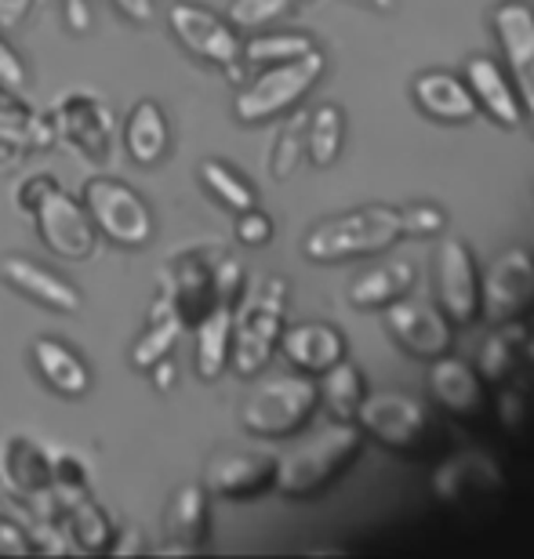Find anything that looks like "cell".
Returning a JSON list of instances; mask_svg holds the SVG:
<instances>
[{"instance_id":"cell-49","label":"cell","mask_w":534,"mask_h":559,"mask_svg":"<svg viewBox=\"0 0 534 559\" xmlns=\"http://www.w3.org/2000/svg\"><path fill=\"white\" fill-rule=\"evenodd\" d=\"M146 374H150V382L161 389V393H168V389L175 385V360L168 356V360H161L157 367H150Z\"/></svg>"},{"instance_id":"cell-39","label":"cell","mask_w":534,"mask_h":559,"mask_svg":"<svg viewBox=\"0 0 534 559\" xmlns=\"http://www.w3.org/2000/svg\"><path fill=\"white\" fill-rule=\"evenodd\" d=\"M292 4L295 0H233L226 19L237 29H262L281 19L284 11H292Z\"/></svg>"},{"instance_id":"cell-13","label":"cell","mask_w":534,"mask_h":559,"mask_svg":"<svg viewBox=\"0 0 534 559\" xmlns=\"http://www.w3.org/2000/svg\"><path fill=\"white\" fill-rule=\"evenodd\" d=\"M440 309L454 328H473L480 320V270L465 240H443L437 251Z\"/></svg>"},{"instance_id":"cell-46","label":"cell","mask_w":534,"mask_h":559,"mask_svg":"<svg viewBox=\"0 0 534 559\" xmlns=\"http://www.w3.org/2000/svg\"><path fill=\"white\" fill-rule=\"evenodd\" d=\"M62 15H66V26H70V33H87L92 29V8L84 4V0H62Z\"/></svg>"},{"instance_id":"cell-1","label":"cell","mask_w":534,"mask_h":559,"mask_svg":"<svg viewBox=\"0 0 534 559\" xmlns=\"http://www.w3.org/2000/svg\"><path fill=\"white\" fill-rule=\"evenodd\" d=\"M364 432L353 421H331L320 432L306 436L292 451L276 457V490L292 501H313L342 479V473L360 457Z\"/></svg>"},{"instance_id":"cell-12","label":"cell","mask_w":534,"mask_h":559,"mask_svg":"<svg viewBox=\"0 0 534 559\" xmlns=\"http://www.w3.org/2000/svg\"><path fill=\"white\" fill-rule=\"evenodd\" d=\"M51 128L55 139L73 145L84 160H92L95 167H103L114 153V117H109L106 103H98L95 95L70 92L51 106Z\"/></svg>"},{"instance_id":"cell-31","label":"cell","mask_w":534,"mask_h":559,"mask_svg":"<svg viewBox=\"0 0 534 559\" xmlns=\"http://www.w3.org/2000/svg\"><path fill=\"white\" fill-rule=\"evenodd\" d=\"M411 284H415V265L411 262H389L378 270H367L364 276L353 280L349 301L356 309H385L396 298H404Z\"/></svg>"},{"instance_id":"cell-34","label":"cell","mask_w":534,"mask_h":559,"mask_svg":"<svg viewBox=\"0 0 534 559\" xmlns=\"http://www.w3.org/2000/svg\"><path fill=\"white\" fill-rule=\"evenodd\" d=\"M524 338L520 323H502L487 334V342L480 345V360H476V374L484 378V385H506L517 374L520 349L517 342Z\"/></svg>"},{"instance_id":"cell-4","label":"cell","mask_w":534,"mask_h":559,"mask_svg":"<svg viewBox=\"0 0 534 559\" xmlns=\"http://www.w3.org/2000/svg\"><path fill=\"white\" fill-rule=\"evenodd\" d=\"M404 233V215L393 207H360L349 215L324 218L309 229L302 243L306 259L320 265H335L349 259H367V254L389 251Z\"/></svg>"},{"instance_id":"cell-26","label":"cell","mask_w":534,"mask_h":559,"mask_svg":"<svg viewBox=\"0 0 534 559\" xmlns=\"http://www.w3.org/2000/svg\"><path fill=\"white\" fill-rule=\"evenodd\" d=\"M182 331H186V323H182V317H178L171 295L161 287V295H157V301H153V309H150L146 331H142L135 338V345H131V367L146 374L150 367L168 360V356L175 353L178 338H182Z\"/></svg>"},{"instance_id":"cell-7","label":"cell","mask_w":534,"mask_h":559,"mask_svg":"<svg viewBox=\"0 0 534 559\" xmlns=\"http://www.w3.org/2000/svg\"><path fill=\"white\" fill-rule=\"evenodd\" d=\"M81 204L95 233L117 248H146L153 240V211L135 186L109 175H92L81 186Z\"/></svg>"},{"instance_id":"cell-48","label":"cell","mask_w":534,"mask_h":559,"mask_svg":"<svg viewBox=\"0 0 534 559\" xmlns=\"http://www.w3.org/2000/svg\"><path fill=\"white\" fill-rule=\"evenodd\" d=\"M139 549H142L139 531H135V527H128V531H117V534H114V545H109V552H106V556H131V552H139Z\"/></svg>"},{"instance_id":"cell-20","label":"cell","mask_w":534,"mask_h":559,"mask_svg":"<svg viewBox=\"0 0 534 559\" xmlns=\"http://www.w3.org/2000/svg\"><path fill=\"white\" fill-rule=\"evenodd\" d=\"M207 487L204 484H182L168 498V509H164V556H193L204 549L207 531H211V501H207Z\"/></svg>"},{"instance_id":"cell-47","label":"cell","mask_w":534,"mask_h":559,"mask_svg":"<svg viewBox=\"0 0 534 559\" xmlns=\"http://www.w3.org/2000/svg\"><path fill=\"white\" fill-rule=\"evenodd\" d=\"M33 11V0H0V29H15Z\"/></svg>"},{"instance_id":"cell-25","label":"cell","mask_w":534,"mask_h":559,"mask_svg":"<svg viewBox=\"0 0 534 559\" xmlns=\"http://www.w3.org/2000/svg\"><path fill=\"white\" fill-rule=\"evenodd\" d=\"M168 145H171V128L161 103L139 98L124 117V153L139 167H153L168 156Z\"/></svg>"},{"instance_id":"cell-27","label":"cell","mask_w":534,"mask_h":559,"mask_svg":"<svg viewBox=\"0 0 534 559\" xmlns=\"http://www.w3.org/2000/svg\"><path fill=\"white\" fill-rule=\"evenodd\" d=\"M502 487V468L491 454H480V451H465V454H454L448 462L440 465L437 479H432V490H437L440 501H462L465 490H498Z\"/></svg>"},{"instance_id":"cell-5","label":"cell","mask_w":534,"mask_h":559,"mask_svg":"<svg viewBox=\"0 0 534 559\" xmlns=\"http://www.w3.org/2000/svg\"><path fill=\"white\" fill-rule=\"evenodd\" d=\"M320 404L317 382L309 374H281L254 385V393L244 400L240 425L259 440H292L302 432Z\"/></svg>"},{"instance_id":"cell-40","label":"cell","mask_w":534,"mask_h":559,"mask_svg":"<svg viewBox=\"0 0 534 559\" xmlns=\"http://www.w3.org/2000/svg\"><path fill=\"white\" fill-rule=\"evenodd\" d=\"M302 153H306V135H302V128H298V124H287V128L281 131V139H276V145H273V160H270V175L276 178V182H284V178L295 171L298 160H302Z\"/></svg>"},{"instance_id":"cell-6","label":"cell","mask_w":534,"mask_h":559,"mask_svg":"<svg viewBox=\"0 0 534 559\" xmlns=\"http://www.w3.org/2000/svg\"><path fill=\"white\" fill-rule=\"evenodd\" d=\"M356 425L396 454H429L440 443V429L426 404L407 393H367L356 407Z\"/></svg>"},{"instance_id":"cell-52","label":"cell","mask_w":534,"mask_h":559,"mask_svg":"<svg viewBox=\"0 0 534 559\" xmlns=\"http://www.w3.org/2000/svg\"><path fill=\"white\" fill-rule=\"evenodd\" d=\"M378 4H385V0H378Z\"/></svg>"},{"instance_id":"cell-30","label":"cell","mask_w":534,"mask_h":559,"mask_svg":"<svg viewBox=\"0 0 534 559\" xmlns=\"http://www.w3.org/2000/svg\"><path fill=\"white\" fill-rule=\"evenodd\" d=\"M0 135H8L11 142H19L22 150H33V153H44L59 142L55 139L51 120L37 114L19 92H8V87H0Z\"/></svg>"},{"instance_id":"cell-14","label":"cell","mask_w":534,"mask_h":559,"mask_svg":"<svg viewBox=\"0 0 534 559\" xmlns=\"http://www.w3.org/2000/svg\"><path fill=\"white\" fill-rule=\"evenodd\" d=\"M495 29L502 40L509 73H513L520 109L534 128V8L524 0H506L495 8Z\"/></svg>"},{"instance_id":"cell-21","label":"cell","mask_w":534,"mask_h":559,"mask_svg":"<svg viewBox=\"0 0 534 559\" xmlns=\"http://www.w3.org/2000/svg\"><path fill=\"white\" fill-rule=\"evenodd\" d=\"M33 367L37 374L44 378V385L51 393H59L66 400H81L92 393V367L84 364V356L70 349L66 342L59 338H37L33 342Z\"/></svg>"},{"instance_id":"cell-36","label":"cell","mask_w":534,"mask_h":559,"mask_svg":"<svg viewBox=\"0 0 534 559\" xmlns=\"http://www.w3.org/2000/svg\"><path fill=\"white\" fill-rule=\"evenodd\" d=\"M339 150H342V109L320 106L306 131V156L317 167H331L339 160Z\"/></svg>"},{"instance_id":"cell-24","label":"cell","mask_w":534,"mask_h":559,"mask_svg":"<svg viewBox=\"0 0 534 559\" xmlns=\"http://www.w3.org/2000/svg\"><path fill=\"white\" fill-rule=\"evenodd\" d=\"M415 103L426 117L440 120V124H465L476 117V98L470 92V84L459 81L451 73H422L415 81Z\"/></svg>"},{"instance_id":"cell-2","label":"cell","mask_w":534,"mask_h":559,"mask_svg":"<svg viewBox=\"0 0 534 559\" xmlns=\"http://www.w3.org/2000/svg\"><path fill=\"white\" fill-rule=\"evenodd\" d=\"M19 207L33 218L40 243L62 262H87L98 248V233L84 204L59 186L55 175H29L19 186Z\"/></svg>"},{"instance_id":"cell-19","label":"cell","mask_w":534,"mask_h":559,"mask_svg":"<svg viewBox=\"0 0 534 559\" xmlns=\"http://www.w3.org/2000/svg\"><path fill=\"white\" fill-rule=\"evenodd\" d=\"M429 393L437 400L440 411H448L459 421H480L487 411V389L484 378L476 374V367H470L459 356H437L429 360Z\"/></svg>"},{"instance_id":"cell-3","label":"cell","mask_w":534,"mask_h":559,"mask_svg":"<svg viewBox=\"0 0 534 559\" xmlns=\"http://www.w3.org/2000/svg\"><path fill=\"white\" fill-rule=\"evenodd\" d=\"M284 309H287V280L270 276L262 280L251 295H240L233 306V349L229 367L237 378L251 382L273 360L276 345L284 334Z\"/></svg>"},{"instance_id":"cell-15","label":"cell","mask_w":534,"mask_h":559,"mask_svg":"<svg viewBox=\"0 0 534 559\" xmlns=\"http://www.w3.org/2000/svg\"><path fill=\"white\" fill-rule=\"evenodd\" d=\"M0 280L22 295L26 301L40 309L62 312V317H73V312L84 309V295L73 280H66L62 273H55L51 265L33 262L29 254H4L0 259Z\"/></svg>"},{"instance_id":"cell-43","label":"cell","mask_w":534,"mask_h":559,"mask_svg":"<svg viewBox=\"0 0 534 559\" xmlns=\"http://www.w3.org/2000/svg\"><path fill=\"white\" fill-rule=\"evenodd\" d=\"M0 556H33L29 527L8 512H0Z\"/></svg>"},{"instance_id":"cell-35","label":"cell","mask_w":534,"mask_h":559,"mask_svg":"<svg viewBox=\"0 0 534 559\" xmlns=\"http://www.w3.org/2000/svg\"><path fill=\"white\" fill-rule=\"evenodd\" d=\"M317 44L306 33H262L251 37L248 44H240V62L248 66H276V62H292L298 55H309Z\"/></svg>"},{"instance_id":"cell-22","label":"cell","mask_w":534,"mask_h":559,"mask_svg":"<svg viewBox=\"0 0 534 559\" xmlns=\"http://www.w3.org/2000/svg\"><path fill=\"white\" fill-rule=\"evenodd\" d=\"M281 353L302 374H324L346 356V338L331 323H298L281 334Z\"/></svg>"},{"instance_id":"cell-9","label":"cell","mask_w":534,"mask_h":559,"mask_svg":"<svg viewBox=\"0 0 534 559\" xmlns=\"http://www.w3.org/2000/svg\"><path fill=\"white\" fill-rule=\"evenodd\" d=\"M534 312V251L506 248L487 265L480 284V317L491 328L524 323Z\"/></svg>"},{"instance_id":"cell-32","label":"cell","mask_w":534,"mask_h":559,"mask_svg":"<svg viewBox=\"0 0 534 559\" xmlns=\"http://www.w3.org/2000/svg\"><path fill=\"white\" fill-rule=\"evenodd\" d=\"M317 393H320L324 407L339 421H353L356 418V407H360V400L367 396V385H364L360 367L349 364L346 356H342L335 367H328V371H324V378H320V385H317Z\"/></svg>"},{"instance_id":"cell-51","label":"cell","mask_w":534,"mask_h":559,"mask_svg":"<svg viewBox=\"0 0 534 559\" xmlns=\"http://www.w3.org/2000/svg\"><path fill=\"white\" fill-rule=\"evenodd\" d=\"M527 360H531V364H534V338H531V342H527Z\"/></svg>"},{"instance_id":"cell-17","label":"cell","mask_w":534,"mask_h":559,"mask_svg":"<svg viewBox=\"0 0 534 559\" xmlns=\"http://www.w3.org/2000/svg\"><path fill=\"white\" fill-rule=\"evenodd\" d=\"M215 259H218V251L193 248L164 265V290L171 295L186 328H193V323L215 306Z\"/></svg>"},{"instance_id":"cell-11","label":"cell","mask_w":534,"mask_h":559,"mask_svg":"<svg viewBox=\"0 0 534 559\" xmlns=\"http://www.w3.org/2000/svg\"><path fill=\"white\" fill-rule=\"evenodd\" d=\"M0 479L26 501L33 520H62L59 501L51 495V451H44L40 443L11 436L0 447Z\"/></svg>"},{"instance_id":"cell-23","label":"cell","mask_w":534,"mask_h":559,"mask_svg":"<svg viewBox=\"0 0 534 559\" xmlns=\"http://www.w3.org/2000/svg\"><path fill=\"white\" fill-rule=\"evenodd\" d=\"M197 334V378L200 382H218L229 371V349H233V301H215L204 317L193 323Z\"/></svg>"},{"instance_id":"cell-29","label":"cell","mask_w":534,"mask_h":559,"mask_svg":"<svg viewBox=\"0 0 534 559\" xmlns=\"http://www.w3.org/2000/svg\"><path fill=\"white\" fill-rule=\"evenodd\" d=\"M62 531L70 534L76 552L106 556L109 545H114L117 523L109 520V512L98 506L92 495H84V498H76L62 509Z\"/></svg>"},{"instance_id":"cell-28","label":"cell","mask_w":534,"mask_h":559,"mask_svg":"<svg viewBox=\"0 0 534 559\" xmlns=\"http://www.w3.org/2000/svg\"><path fill=\"white\" fill-rule=\"evenodd\" d=\"M465 84H470L476 106H484V114H491L502 128H517L524 120V109H520L513 84L506 81V73L491 59H484V55L470 59V66H465Z\"/></svg>"},{"instance_id":"cell-37","label":"cell","mask_w":534,"mask_h":559,"mask_svg":"<svg viewBox=\"0 0 534 559\" xmlns=\"http://www.w3.org/2000/svg\"><path fill=\"white\" fill-rule=\"evenodd\" d=\"M51 495L59 501V509H66L70 501L92 495V476L87 465L70 451H51Z\"/></svg>"},{"instance_id":"cell-50","label":"cell","mask_w":534,"mask_h":559,"mask_svg":"<svg viewBox=\"0 0 534 559\" xmlns=\"http://www.w3.org/2000/svg\"><path fill=\"white\" fill-rule=\"evenodd\" d=\"M22 145L19 142H11L8 135H0V167H15L19 160H22Z\"/></svg>"},{"instance_id":"cell-8","label":"cell","mask_w":534,"mask_h":559,"mask_svg":"<svg viewBox=\"0 0 534 559\" xmlns=\"http://www.w3.org/2000/svg\"><path fill=\"white\" fill-rule=\"evenodd\" d=\"M320 73H324V55L317 48L309 55H298L292 62H276L237 95L233 114H237L240 124H270V120L292 114L313 92Z\"/></svg>"},{"instance_id":"cell-10","label":"cell","mask_w":534,"mask_h":559,"mask_svg":"<svg viewBox=\"0 0 534 559\" xmlns=\"http://www.w3.org/2000/svg\"><path fill=\"white\" fill-rule=\"evenodd\" d=\"M168 26L189 55H197V59L211 66H222V70H229V76H240L237 66L244 40L229 19L200 4H189V0H178V4L168 8Z\"/></svg>"},{"instance_id":"cell-44","label":"cell","mask_w":534,"mask_h":559,"mask_svg":"<svg viewBox=\"0 0 534 559\" xmlns=\"http://www.w3.org/2000/svg\"><path fill=\"white\" fill-rule=\"evenodd\" d=\"M400 215H404L407 237H432V233L443 229V215L437 207H407V211H400Z\"/></svg>"},{"instance_id":"cell-18","label":"cell","mask_w":534,"mask_h":559,"mask_svg":"<svg viewBox=\"0 0 534 559\" xmlns=\"http://www.w3.org/2000/svg\"><path fill=\"white\" fill-rule=\"evenodd\" d=\"M385 309H389L385 312L389 331H393V338L404 345L411 356H418V360H437V356H448L454 349L451 320L432 306L396 298L393 306H385Z\"/></svg>"},{"instance_id":"cell-38","label":"cell","mask_w":534,"mask_h":559,"mask_svg":"<svg viewBox=\"0 0 534 559\" xmlns=\"http://www.w3.org/2000/svg\"><path fill=\"white\" fill-rule=\"evenodd\" d=\"M498 415H502V429L513 440H527L534 432V393L527 389V382L506 389L502 400H498Z\"/></svg>"},{"instance_id":"cell-42","label":"cell","mask_w":534,"mask_h":559,"mask_svg":"<svg viewBox=\"0 0 534 559\" xmlns=\"http://www.w3.org/2000/svg\"><path fill=\"white\" fill-rule=\"evenodd\" d=\"M0 87H8V92H19V95L29 87L26 62H22V55L4 40V33H0Z\"/></svg>"},{"instance_id":"cell-45","label":"cell","mask_w":534,"mask_h":559,"mask_svg":"<svg viewBox=\"0 0 534 559\" xmlns=\"http://www.w3.org/2000/svg\"><path fill=\"white\" fill-rule=\"evenodd\" d=\"M109 4L128 22H135V26H153V22H157V4H153V0H109Z\"/></svg>"},{"instance_id":"cell-16","label":"cell","mask_w":534,"mask_h":559,"mask_svg":"<svg viewBox=\"0 0 534 559\" xmlns=\"http://www.w3.org/2000/svg\"><path fill=\"white\" fill-rule=\"evenodd\" d=\"M276 484V454L270 451H222L211 457L204 487L226 501L262 498Z\"/></svg>"},{"instance_id":"cell-33","label":"cell","mask_w":534,"mask_h":559,"mask_svg":"<svg viewBox=\"0 0 534 559\" xmlns=\"http://www.w3.org/2000/svg\"><path fill=\"white\" fill-rule=\"evenodd\" d=\"M197 175H200V186H204L226 211H237L240 215V211L259 207V193H254V186L237 171V167H229L226 160H215V156H211V160H200Z\"/></svg>"},{"instance_id":"cell-41","label":"cell","mask_w":534,"mask_h":559,"mask_svg":"<svg viewBox=\"0 0 534 559\" xmlns=\"http://www.w3.org/2000/svg\"><path fill=\"white\" fill-rule=\"evenodd\" d=\"M237 240L244 248H262V243L273 240V218L262 215L259 207L251 211H240L237 215Z\"/></svg>"}]
</instances>
